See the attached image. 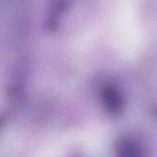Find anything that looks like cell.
I'll return each mask as SVG.
<instances>
[{
  "instance_id": "1",
  "label": "cell",
  "mask_w": 157,
  "mask_h": 157,
  "mask_svg": "<svg viewBox=\"0 0 157 157\" xmlns=\"http://www.w3.org/2000/svg\"><path fill=\"white\" fill-rule=\"evenodd\" d=\"M3 11L7 18V36L17 45L25 38L29 25V0H2Z\"/></svg>"
},
{
  "instance_id": "4",
  "label": "cell",
  "mask_w": 157,
  "mask_h": 157,
  "mask_svg": "<svg viewBox=\"0 0 157 157\" xmlns=\"http://www.w3.org/2000/svg\"><path fill=\"white\" fill-rule=\"evenodd\" d=\"M115 152L121 157H140L146 155L143 143L133 136L121 137L116 144Z\"/></svg>"
},
{
  "instance_id": "3",
  "label": "cell",
  "mask_w": 157,
  "mask_h": 157,
  "mask_svg": "<svg viewBox=\"0 0 157 157\" xmlns=\"http://www.w3.org/2000/svg\"><path fill=\"white\" fill-rule=\"evenodd\" d=\"M72 4L73 0L49 1L45 17V29L48 32L52 33L58 29Z\"/></svg>"
},
{
  "instance_id": "2",
  "label": "cell",
  "mask_w": 157,
  "mask_h": 157,
  "mask_svg": "<svg viewBox=\"0 0 157 157\" xmlns=\"http://www.w3.org/2000/svg\"><path fill=\"white\" fill-rule=\"evenodd\" d=\"M99 101L103 110L111 117L121 116L126 108V98L121 87L115 84H105L99 91Z\"/></svg>"
},
{
  "instance_id": "5",
  "label": "cell",
  "mask_w": 157,
  "mask_h": 157,
  "mask_svg": "<svg viewBox=\"0 0 157 157\" xmlns=\"http://www.w3.org/2000/svg\"><path fill=\"white\" fill-rule=\"evenodd\" d=\"M29 61L22 59L17 64L14 75L11 83V93L13 97H17L20 94L23 86L26 85L29 75Z\"/></svg>"
}]
</instances>
